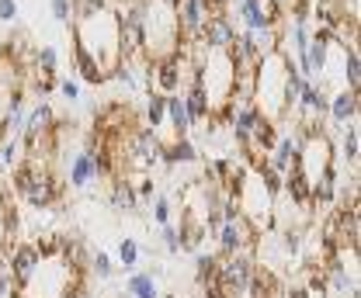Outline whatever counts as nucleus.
Masks as SVG:
<instances>
[{
  "instance_id": "f03ea898",
  "label": "nucleus",
  "mask_w": 361,
  "mask_h": 298,
  "mask_svg": "<svg viewBox=\"0 0 361 298\" xmlns=\"http://www.w3.org/2000/svg\"><path fill=\"white\" fill-rule=\"evenodd\" d=\"M288 52L285 49H271L257 59L254 66V87H250V101L257 104V111L271 122H285V77H288Z\"/></svg>"
},
{
  "instance_id": "4be33fe9",
  "label": "nucleus",
  "mask_w": 361,
  "mask_h": 298,
  "mask_svg": "<svg viewBox=\"0 0 361 298\" xmlns=\"http://www.w3.org/2000/svg\"><path fill=\"white\" fill-rule=\"evenodd\" d=\"M149 209H153V222H157V225H171L174 209H171V198H167V194H153V198H149Z\"/></svg>"
},
{
  "instance_id": "bb28decb",
  "label": "nucleus",
  "mask_w": 361,
  "mask_h": 298,
  "mask_svg": "<svg viewBox=\"0 0 361 298\" xmlns=\"http://www.w3.org/2000/svg\"><path fill=\"white\" fill-rule=\"evenodd\" d=\"M164 229V250L171 256H178L180 254V236H178V229L174 225H160Z\"/></svg>"
},
{
  "instance_id": "423d86ee",
  "label": "nucleus",
  "mask_w": 361,
  "mask_h": 298,
  "mask_svg": "<svg viewBox=\"0 0 361 298\" xmlns=\"http://www.w3.org/2000/svg\"><path fill=\"white\" fill-rule=\"evenodd\" d=\"M216 236H219V254H223V256L240 254V250H250V243L257 240L254 225H250L243 215H236V218L223 222V225L216 229Z\"/></svg>"
},
{
  "instance_id": "f257e3e1",
  "label": "nucleus",
  "mask_w": 361,
  "mask_h": 298,
  "mask_svg": "<svg viewBox=\"0 0 361 298\" xmlns=\"http://www.w3.org/2000/svg\"><path fill=\"white\" fill-rule=\"evenodd\" d=\"M73 45H80L97 59V66L111 77V70L122 63L118 49V14L111 7H101L87 18H73Z\"/></svg>"
},
{
  "instance_id": "0eeeda50",
  "label": "nucleus",
  "mask_w": 361,
  "mask_h": 298,
  "mask_svg": "<svg viewBox=\"0 0 361 298\" xmlns=\"http://www.w3.org/2000/svg\"><path fill=\"white\" fill-rule=\"evenodd\" d=\"M39 260H42V254H39L35 243H14V247H11V254H7V274L14 278L18 288H25V285L32 281Z\"/></svg>"
},
{
  "instance_id": "a211bd4d",
  "label": "nucleus",
  "mask_w": 361,
  "mask_h": 298,
  "mask_svg": "<svg viewBox=\"0 0 361 298\" xmlns=\"http://www.w3.org/2000/svg\"><path fill=\"white\" fill-rule=\"evenodd\" d=\"M358 156H361V132H358V122H348L344 125V139H341V160L358 170Z\"/></svg>"
},
{
  "instance_id": "2eb2a0df",
  "label": "nucleus",
  "mask_w": 361,
  "mask_h": 298,
  "mask_svg": "<svg viewBox=\"0 0 361 298\" xmlns=\"http://www.w3.org/2000/svg\"><path fill=\"white\" fill-rule=\"evenodd\" d=\"M205 232H209V229H205V222H202V218H195V215H184V218H180V229H178L180 250H191V254H195V250L202 247Z\"/></svg>"
},
{
  "instance_id": "cd10ccee",
  "label": "nucleus",
  "mask_w": 361,
  "mask_h": 298,
  "mask_svg": "<svg viewBox=\"0 0 361 298\" xmlns=\"http://www.w3.org/2000/svg\"><path fill=\"white\" fill-rule=\"evenodd\" d=\"M18 0H0V25H11L14 18H18Z\"/></svg>"
},
{
  "instance_id": "5701e85b",
  "label": "nucleus",
  "mask_w": 361,
  "mask_h": 298,
  "mask_svg": "<svg viewBox=\"0 0 361 298\" xmlns=\"http://www.w3.org/2000/svg\"><path fill=\"white\" fill-rule=\"evenodd\" d=\"M118 263H122V271H135L139 267V243L129 240V236L118 243Z\"/></svg>"
},
{
  "instance_id": "aec40b11",
  "label": "nucleus",
  "mask_w": 361,
  "mask_h": 298,
  "mask_svg": "<svg viewBox=\"0 0 361 298\" xmlns=\"http://www.w3.org/2000/svg\"><path fill=\"white\" fill-rule=\"evenodd\" d=\"M35 66L42 77H59V52L56 45H39L35 49Z\"/></svg>"
},
{
  "instance_id": "dca6fc26",
  "label": "nucleus",
  "mask_w": 361,
  "mask_h": 298,
  "mask_svg": "<svg viewBox=\"0 0 361 298\" xmlns=\"http://www.w3.org/2000/svg\"><path fill=\"white\" fill-rule=\"evenodd\" d=\"M126 295H133V298H157V295H160V288H157V274H149V271H129Z\"/></svg>"
},
{
  "instance_id": "412c9836",
  "label": "nucleus",
  "mask_w": 361,
  "mask_h": 298,
  "mask_svg": "<svg viewBox=\"0 0 361 298\" xmlns=\"http://www.w3.org/2000/svg\"><path fill=\"white\" fill-rule=\"evenodd\" d=\"M216 267H219V256L198 254V260H195V278H198V285H202V288L216 281Z\"/></svg>"
},
{
  "instance_id": "c756f323",
  "label": "nucleus",
  "mask_w": 361,
  "mask_h": 298,
  "mask_svg": "<svg viewBox=\"0 0 361 298\" xmlns=\"http://www.w3.org/2000/svg\"><path fill=\"white\" fill-rule=\"evenodd\" d=\"M157 298H174V295H157Z\"/></svg>"
},
{
  "instance_id": "393cba45",
  "label": "nucleus",
  "mask_w": 361,
  "mask_h": 298,
  "mask_svg": "<svg viewBox=\"0 0 361 298\" xmlns=\"http://www.w3.org/2000/svg\"><path fill=\"white\" fill-rule=\"evenodd\" d=\"M49 11L59 25H70L73 21V11H70V0H49Z\"/></svg>"
},
{
  "instance_id": "9b49d317",
  "label": "nucleus",
  "mask_w": 361,
  "mask_h": 298,
  "mask_svg": "<svg viewBox=\"0 0 361 298\" xmlns=\"http://www.w3.org/2000/svg\"><path fill=\"white\" fill-rule=\"evenodd\" d=\"M167 125H171V139L195 132V122H191V115H188V108H184L180 90L178 94H167Z\"/></svg>"
},
{
  "instance_id": "f8f14e48",
  "label": "nucleus",
  "mask_w": 361,
  "mask_h": 298,
  "mask_svg": "<svg viewBox=\"0 0 361 298\" xmlns=\"http://www.w3.org/2000/svg\"><path fill=\"white\" fill-rule=\"evenodd\" d=\"M198 160V149L191 142V135H178V139H167L164 142V163L167 167H184V163H195Z\"/></svg>"
},
{
  "instance_id": "f3484780",
  "label": "nucleus",
  "mask_w": 361,
  "mask_h": 298,
  "mask_svg": "<svg viewBox=\"0 0 361 298\" xmlns=\"http://www.w3.org/2000/svg\"><path fill=\"white\" fill-rule=\"evenodd\" d=\"M146 125L160 135V128H167V94L160 90H149L146 97Z\"/></svg>"
},
{
  "instance_id": "1a4fd4ad",
  "label": "nucleus",
  "mask_w": 361,
  "mask_h": 298,
  "mask_svg": "<svg viewBox=\"0 0 361 298\" xmlns=\"http://www.w3.org/2000/svg\"><path fill=\"white\" fill-rule=\"evenodd\" d=\"M97 173H101V167H97V153H94V146H87V149H80V153H73V160H70V187L73 191H84V187H90L94 180H97Z\"/></svg>"
},
{
  "instance_id": "b1692460",
  "label": "nucleus",
  "mask_w": 361,
  "mask_h": 298,
  "mask_svg": "<svg viewBox=\"0 0 361 298\" xmlns=\"http://www.w3.org/2000/svg\"><path fill=\"white\" fill-rule=\"evenodd\" d=\"M87 263H90V274H94L97 281H108V278L115 274V260H111L108 254H101V250H97V254L90 256Z\"/></svg>"
},
{
  "instance_id": "c85d7f7f",
  "label": "nucleus",
  "mask_w": 361,
  "mask_h": 298,
  "mask_svg": "<svg viewBox=\"0 0 361 298\" xmlns=\"http://www.w3.org/2000/svg\"><path fill=\"white\" fill-rule=\"evenodd\" d=\"M288 298H313V292H310V288H292Z\"/></svg>"
},
{
  "instance_id": "6ab92c4d",
  "label": "nucleus",
  "mask_w": 361,
  "mask_h": 298,
  "mask_svg": "<svg viewBox=\"0 0 361 298\" xmlns=\"http://www.w3.org/2000/svg\"><path fill=\"white\" fill-rule=\"evenodd\" d=\"M25 160L21 135H0V167H18Z\"/></svg>"
},
{
  "instance_id": "7ed1b4c3",
  "label": "nucleus",
  "mask_w": 361,
  "mask_h": 298,
  "mask_svg": "<svg viewBox=\"0 0 361 298\" xmlns=\"http://www.w3.org/2000/svg\"><path fill=\"white\" fill-rule=\"evenodd\" d=\"M257 271V260L250 256V250H240V254H229V256H219V267H216V281L223 288L226 298H240L247 292L250 278Z\"/></svg>"
},
{
  "instance_id": "20e7f679",
  "label": "nucleus",
  "mask_w": 361,
  "mask_h": 298,
  "mask_svg": "<svg viewBox=\"0 0 361 298\" xmlns=\"http://www.w3.org/2000/svg\"><path fill=\"white\" fill-rule=\"evenodd\" d=\"M52 132H56V111H52L49 101H39V104L32 108V115H25V125L18 132L21 142H25V156H35L39 146H42Z\"/></svg>"
},
{
  "instance_id": "39448f33",
  "label": "nucleus",
  "mask_w": 361,
  "mask_h": 298,
  "mask_svg": "<svg viewBox=\"0 0 361 298\" xmlns=\"http://www.w3.org/2000/svg\"><path fill=\"white\" fill-rule=\"evenodd\" d=\"M212 0H174V14H178V32H180V45L195 42L205 18L212 14Z\"/></svg>"
},
{
  "instance_id": "4468645a",
  "label": "nucleus",
  "mask_w": 361,
  "mask_h": 298,
  "mask_svg": "<svg viewBox=\"0 0 361 298\" xmlns=\"http://www.w3.org/2000/svg\"><path fill=\"white\" fill-rule=\"evenodd\" d=\"M73 70L80 73V80H84V84L97 87V84H104V80H108V73L97 66V59H94L90 52H84L80 45H73Z\"/></svg>"
},
{
  "instance_id": "6e6552de",
  "label": "nucleus",
  "mask_w": 361,
  "mask_h": 298,
  "mask_svg": "<svg viewBox=\"0 0 361 298\" xmlns=\"http://www.w3.org/2000/svg\"><path fill=\"white\" fill-rule=\"evenodd\" d=\"M59 187H63V184H59L52 173L45 170V167H39V170H35V177H32V184L25 187V194H21V198H25L32 209L45 212V209H49V205L59 198Z\"/></svg>"
},
{
  "instance_id": "9d476101",
  "label": "nucleus",
  "mask_w": 361,
  "mask_h": 298,
  "mask_svg": "<svg viewBox=\"0 0 361 298\" xmlns=\"http://www.w3.org/2000/svg\"><path fill=\"white\" fill-rule=\"evenodd\" d=\"M326 115H330L337 125L358 122V90H348V87H341L334 97H326Z\"/></svg>"
},
{
  "instance_id": "ddd939ff",
  "label": "nucleus",
  "mask_w": 361,
  "mask_h": 298,
  "mask_svg": "<svg viewBox=\"0 0 361 298\" xmlns=\"http://www.w3.org/2000/svg\"><path fill=\"white\" fill-rule=\"evenodd\" d=\"M111 209L115 212H139L142 205H139V194H135V184L129 177H115V184H111Z\"/></svg>"
},
{
  "instance_id": "a878e982",
  "label": "nucleus",
  "mask_w": 361,
  "mask_h": 298,
  "mask_svg": "<svg viewBox=\"0 0 361 298\" xmlns=\"http://www.w3.org/2000/svg\"><path fill=\"white\" fill-rule=\"evenodd\" d=\"M56 90H59V94H63L70 104H73V101H80V84H77L73 77H66V80H56Z\"/></svg>"
}]
</instances>
